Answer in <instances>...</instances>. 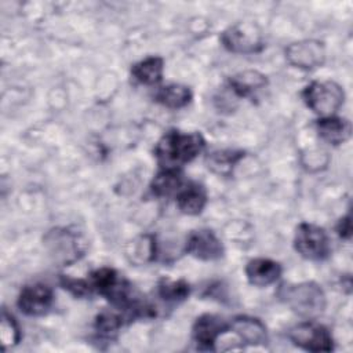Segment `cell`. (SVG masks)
<instances>
[{
  "mask_svg": "<svg viewBox=\"0 0 353 353\" xmlns=\"http://www.w3.org/2000/svg\"><path fill=\"white\" fill-rule=\"evenodd\" d=\"M205 141L199 132L171 130L165 132L154 148V156L163 168H176L196 159L204 149Z\"/></svg>",
  "mask_w": 353,
  "mask_h": 353,
  "instance_id": "cell-1",
  "label": "cell"
},
{
  "mask_svg": "<svg viewBox=\"0 0 353 353\" xmlns=\"http://www.w3.org/2000/svg\"><path fill=\"white\" fill-rule=\"evenodd\" d=\"M280 296L292 312L306 320L319 317L325 309V295L321 287L313 281L285 285Z\"/></svg>",
  "mask_w": 353,
  "mask_h": 353,
  "instance_id": "cell-2",
  "label": "cell"
},
{
  "mask_svg": "<svg viewBox=\"0 0 353 353\" xmlns=\"http://www.w3.org/2000/svg\"><path fill=\"white\" fill-rule=\"evenodd\" d=\"M44 245L52 259L61 265L77 261L85 251V240L70 228H54L44 236Z\"/></svg>",
  "mask_w": 353,
  "mask_h": 353,
  "instance_id": "cell-3",
  "label": "cell"
},
{
  "mask_svg": "<svg viewBox=\"0 0 353 353\" xmlns=\"http://www.w3.org/2000/svg\"><path fill=\"white\" fill-rule=\"evenodd\" d=\"M307 108L320 117L335 116V112L343 105L345 92L342 87L331 80L313 81L302 92Z\"/></svg>",
  "mask_w": 353,
  "mask_h": 353,
  "instance_id": "cell-4",
  "label": "cell"
},
{
  "mask_svg": "<svg viewBox=\"0 0 353 353\" xmlns=\"http://www.w3.org/2000/svg\"><path fill=\"white\" fill-rule=\"evenodd\" d=\"M295 251L310 261L325 259L331 252V241L327 232L313 223L303 222L296 228L294 237Z\"/></svg>",
  "mask_w": 353,
  "mask_h": 353,
  "instance_id": "cell-5",
  "label": "cell"
},
{
  "mask_svg": "<svg viewBox=\"0 0 353 353\" xmlns=\"http://www.w3.org/2000/svg\"><path fill=\"white\" fill-rule=\"evenodd\" d=\"M288 336L294 345L309 352H331L334 349L330 331L313 320L296 324L290 330Z\"/></svg>",
  "mask_w": 353,
  "mask_h": 353,
  "instance_id": "cell-6",
  "label": "cell"
},
{
  "mask_svg": "<svg viewBox=\"0 0 353 353\" xmlns=\"http://www.w3.org/2000/svg\"><path fill=\"white\" fill-rule=\"evenodd\" d=\"M221 41L229 51L237 54L258 52L263 46L261 30L251 22H239L230 26L222 33Z\"/></svg>",
  "mask_w": 353,
  "mask_h": 353,
  "instance_id": "cell-7",
  "label": "cell"
},
{
  "mask_svg": "<svg viewBox=\"0 0 353 353\" xmlns=\"http://www.w3.org/2000/svg\"><path fill=\"white\" fill-rule=\"evenodd\" d=\"M287 61L299 69H314L324 63L325 50L319 40H301L285 48Z\"/></svg>",
  "mask_w": 353,
  "mask_h": 353,
  "instance_id": "cell-8",
  "label": "cell"
},
{
  "mask_svg": "<svg viewBox=\"0 0 353 353\" xmlns=\"http://www.w3.org/2000/svg\"><path fill=\"white\" fill-rule=\"evenodd\" d=\"M54 302L52 290L46 284H30L22 288L18 296V307L26 316L46 314Z\"/></svg>",
  "mask_w": 353,
  "mask_h": 353,
  "instance_id": "cell-9",
  "label": "cell"
},
{
  "mask_svg": "<svg viewBox=\"0 0 353 353\" xmlns=\"http://www.w3.org/2000/svg\"><path fill=\"white\" fill-rule=\"evenodd\" d=\"M186 252L201 261H215L223 255V245L218 236L210 229L194 230L189 234Z\"/></svg>",
  "mask_w": 353,
  "mask_h": 353,
  "instance_id": "cell-10",
  "label": "cell"
},
{
  "mask_svg": "<svg viewBox=\"0 0 353 353\" xmlns=\"http://www.w3.org/2000/svg\"><path fill=\"white\" fill-rule=\"evenodd\" d=\"M229 331V323L216 314H203L193 324L192 335L194 342L207 350H214L218 338Z\"/></svg>",
  "mask_w": 353,
  "mask_h": 353,
  "instance_id": "cell-11",
  "label": "cell"
},
{
  "mask_svg": "<svg viewBox=\"0 0 353 353\" xmlns=\"http://www.w3.org/2000/svg\"><path fill=\"white\" fill-rule=\"evenodd\" d=\"M229 331L234 332L241 342L256 346L263 345L268 341V332L265 324L255 317L237 316L229 323Z\"/></svg>",
  "mask_w": 353,
  "mask_h": 353,
  "instance_id": "cell-12",
  "label": "cell"
},
{
  "mask_svg": "<svg viewBox=\"0 0 353 353\" xmlns=\"http://www.w3.org/2000/svg\"><path fill=\"white\" fill-rule=\"evenodd\" d=\"M281 274V266L268 258L251 259L245 266V276L255 287H268L277 281Z\"/></svg>",
  "mask_w": 353,
  "mask_h": 353,
  "instance_id": "cell-13",
  "label": "cell"
},
{
  "mask_svg": "<svg viewBox=\"0 0 353 353\" xmlns=\"http://www.w3.org/2000/svg\"><path fill=\"white\" fill-rule=\"evenodd\" d=\"M320 138L331 145H341L352 135L350 121L338 116L320 117L316 123Z\"/></svg>",
  "mask_w": 353,
  "mask_h": 353,
  "instance_id": "cell-14",
  "label": "cell"
},
{
  "mask_svg": "<svg viewBox=\"0 0 353 353\" xmlns=\"http://www.w3.org/2000/svg\"><path fill=\"white\" fill-rule=\"evenodd\" d=\"M207 204V190L199 182H189L176 193V205L186 215L200 214Z\"/></svg>",
  "mask_w": 353,
  "mask_h": 353,
  "instance_id": "cell-15",
  "label": "cell"
},
{
  "mask_svg": "<svg viewBox=\"0 0 353 353\" xmlns=\"http://www.w3.org/2000/svg\"><path fill=\"white\" fill-rule=\"evenodd\" d=\"M154 99L168 109H181L192 101V91L183 84L170 83L156 91Z\"/></svg>",
  "mask_w": 353,
  "mask_h": 353,
  "instance_id": "cell-16",
  "label": "cell"
},
{
  "mask_svg": "<svg viewBox=\"0 0 353 353\" xmlns=\"http://www.w3.org/2000/svg\"><path fill=\"white\" fill-rule=\"evenodd\" d=\"M164 61L160 57H148L131 68L132 77L145 85H154L163 77Z\"/></svg>",
  "mask_w": 353,
  "mask_h": 353,
  "instance_id": "cell-17",
  "label": "cell"
},
{
  "mask_svg": "<svg viewBox=\"0 0 353 353\" xmlns=\"http://www.w3.org/2000/svg\"><path fill=\"white\" fill-rule=\"evenodd\" d=\"M232 91L239 97H250L266 87V76L256 70H244L230 79Z\"/></svg>",
  "mask_w": 353,
  "mask_h": 353,
  "instance_id": "cell-18",
  "label": "cell"
},
{
  "mask_svg": "<svg viewBox=\"0 0 353 353\" xmlns=\"http://www.w3.org/2000/svg\"><path fill=\"white\" fill-rule=\"evenodd\" d=\"M182 186V172L176 168H163L152 181V190L159 197H167L178 193Z\"/></svg>",
  "mask_w": 353,
  "mask_h": 353,
  "instance_id": "cell-19",
  "label": "cell"
},
{
  "mask_svg": "<svg viewBox=\"0 0 353 353\" xmlns=\"http://www.w3.org/2000/svg\"><path fill=\"white\" fill-rule=\"evenodd\" d=\"M127 319H130L127 313L121 314L116 310H103L97 316L95 328L101 335L112 336L121 328L124 320Z\"/></svg>",
  "mask_w": 353,
  "mask_h": 353,
  "instance_id": "cell-20",
  "label": "cell"
},
{
  "mask_svg": "<svg viewBox=\"0 0 353 353\" xmlns=\"http://www.w3.org/2000/svg\"><path fill=\"white\" fill-rule=\"evenodd\" d=\"M189 284L183 280H168L164 279L159 283V295L167 302L183 301L189 295Z\"/></svg>",
  "mask_w": 353,
  "mask_h": 353,
  "instance_id": "cell-21",
  "label": "cell"
},
{
  "mask_svg": "<svg viewBox=\"0 0 353 353\" xmlns=\"http://www.w3.org/2000/svg\"><path fill=\"white\" fill-rule=\"evenodd\" d=\"M0 338H1V346L4 350L15 346L21 339V331L17 321L6 310H3V314H1Z\"/></svg>",
  "mask_w": 353,
  "mask_h": 353,
  "instance_id": "cell-22",
  "label": "cell"
},
{
  "mask_svg": "<svg viewBox=\"0 0 353 353\" xmlns=\"http://www.w3.org/2000/svg\"><path fill=\"white\" fill-rule=\"evenodd\" d=\"M241 152H232V150H219L210 156L208 161L214 171L218 174H228L232 167L243 157ZM208 165V167H210Z\"/></svg>",
  "mask_w": 353,
  "mask_h": 353,
  "instance_id": "cell-23",
  "label": "cell"
},
{
  "mask_svg": "<svg viewBox=\"0 0 353 353\" xmlns=\"http://www.w3.org/2000/svg\"><path fill=\"white\" fill-rule=\"evenodd\" d=\"M61 284L63 285L65 290L70 291L76 296H85L91 294V287L88 280H81V279H73V277H66L63 276L61 279Z\"/></svg>",
  "mask_w": 353,
  "mask_h": 353,
  "instance_id": "cell-24",
  "label": "cell"
},
{
  "mask_svg": "<svg viewBox=\"0 0 353 353\" xmlns=\"http://www.w3.org/2000/svg\"><path fill=\"white\" fill-rule=\"evenodd\" d=\"M336 232L341 237H345V239L350 237V218H349V215L339 219V222L336 225Z\"/></svg>",
  "mask_w": 353,
  "mask_h": 353,
  "instance_id": "cell-25",
  "label": "cell"
}]
</instances>
